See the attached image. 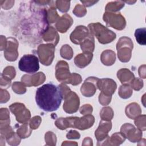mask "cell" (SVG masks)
Here are the masks:
<instances>
[{"label": "cell", "mask_w": 146, "mask_h": 146, "mask_svg": "<svg viewBox=\"0 0 146 146\" xmlns=\"http://www.w3.org/2000/svg\"><path fill=\"white\" fill-rule=\"evenodd\" d=\"M63 98L60 86L53 83H47L39 87L35 94V101L38 106L46 112L57 110Z\"/></svg>", "instance_id": "6da1fadb"}, {"label": "cell", "mask_w": 146, "mask_h": 146, "mask_svg": "<svg viewBox=\"0 0 146 146\" xmlns=\"http://www.w3.org/2000/svg\"><path fill=\"white\" fill-rule=\"evenodd\" d=\"M88 27L91 34L95 35L100 43H108L116 38L114 33L99 23H91L88 25Z\"/></svg>", "instance_id": "7a4b0ae2"}, {"label": "cell", "mask_w": 146, "mask_h": 146, "mask_svg": "<svg viewBox=\"0 0 146 146\" xmlns=\"http://www.w3.org/2000/svg\"><path fill=\"white\" fill-rule=\"evenodd\" d=\"M18 67L22 71L30 74L35 73L39 68L38 58L35 55H25L19 60Z\"/></svg>", "instance_id": "3957f363"}, {"label": "cell", "mask_w": 146, "mask_h": 146, "mask_svg": "<svg viewBox=\"0 0 146 146\" xmlns=\"http://www.w3.org/2000/svg\"><path fill=\"white\" fill-rule=\"evenodd\" d=\"M121 43L117 42L116 48L117 50L118 58L121 62H128L131 56V51L133 48V42L127 37H122L119 40Z\"/></svg>", "instance_id": "277c9868"}, {"label": "cell", "mask_w": 146, "mask_h": 146, "mask_svg": "<svg viewBox=\"0 0 146 146\" xmlns=\"http://www.w3.org/2000/svg\"><path fill=\"white\" fill-rule=\"evenodd\" d=\"M103 20L108 26L116 30H123L126 25L124 18L120 13H104Z\"/></svg>", "instance_id": "5b68a950"}, {"label": "cell", "mask_w": 146, "mask_h": 146, "mask_svg": "<svg viewBox=\"0 0 146 146\" xmlns=\"http://www.w3.org/2000/svg\"><path fill=\"white\" fill-rule=\"evenodd\" d=\"M121 133L131 142L138 141L142 136V132L140 130L135 128L133 125L128 123L121 127Z\"/></svg>", "instance_id": "8992f818"}, {"label": "cell", "mask_w": 146, "mask_h": 146, "mask_svg": "<svg viewBox=\"0 0 146 146\" xmlns=\"http://www.w3.org/2000/svg\"><path fill=\"white\" fill-rule=\"evenodd\" d=\"M99 79L95 77H89L86 79L81 87V92L84 96H92L96 90V86Z\"/></svg>", "instance_id": "52a82bcc"}, {"label": "cell", "mask_w": 146, "mask_h": 146, "mask_svg": "<svg viewBox=\"0 0 146 146\" xmlns=\"http://www.w3.org/2000/svg\"><path fill=\"white\" fill-rule=\"evenodd\" d=\"M71 75L67 63L66 62L60 61L58 62L56 66V76L58 80L60 82H66V76ZM70 78V77H69ZM63 82V83H64Z\"/></svg>", "instance_id": "ba28073f"}, {"label": "cell", "mask_w": 146, "mask_h": 146, "mask_svg": "<svg viewBox=\"0 0 146 146\" xmlns=\"http://www.w3.org/2000/svg\"><path fill=\"white\" fill-rule=\"evenodd\" d=\"M112 127L111 123L106 122L103 121H101L100 122L99 126L98 129L95 131V136L98 141H100L108 137V132L111 130Z\"/></svg>", "instance_id": "9c48e42d"}, {"label": "cell", "mask_w": 146, "mask_h": 146, "mask_svg": "<svg viewBox=\"0 0 146 146\" xmlns=\"http://www.w3.org/2000/svg\"><path fill=\"white\" fill-rule=\"evenodd\" d=\"M72 22L71 17L67 14H65L59 19V21L56 24V29L61 33H65L71 26Z\"/></svg>", "instance_id": "30bf717a"}, {"label": "cell", "mask_w": 146, "mask_h": 146, "mask_svg": "<svg viewBox=\"0 0 146 146\" xmlns=\"http://www.w3.org/2000/svg\"><path fill=\"white\" fill-rule=\"evenodd\" d=\"M117 75L122 84L131 83L135 78L133 73L127 69H121L119 70L117 72Z\"/></svg>", "instance_id": "8fae6325"}, {"label": "cell", "mask_w": 146, "mask_h": 146, "mask_svg": "<svg viewBox=\"0 0 146 146\" xmlns=\"http://www.w3.org/2000/svg\"><path fill=\"white\" fill-rule=\"evenodd\" d=\"M141 110L139 105L136 103H131L127 106L125 113L130 119H135L141 113Z\"/></svg>", "instance_id": "7c38bea8"}, {"label": "cell", "mask_w": 146, "mask_h": 146, "mask_svg": "<svg viewBox=\"0 0 146 146\" xmlns=\"http://www.w3.org/2000/svg\"><path fill=\"white\" fill-rule=\"evenodd\" d=\"M145 28H140L136 30L135 33V36L136 41L140 45H145L146 44V38H145Z\"/></svg>", "instance_id": "4fadbf2b"}, {"label": "cell", "mask_w": 146, "mask_h": 146, "mask_svg": "<svg viewBox=\"0 0 146 146\" xmlns=\"http://www.w3.org/2000/svg\"><path fill=\"white\" fill-rule=\"evenodd\" d=\"M124 3L122 1H115L110 2L107 4L106 10V11H116L117 10H120L123 7H124Z\"/></svg>", "instance_id": "5bb4252c"}, {"label": "cell", "mask_w": 146, "mask_h": 146, "mask_svg": "<svg viewBox=\"0 0 146 146\" xmlns=\"http://www.w3.org/2000/svg\"><path fill=\"white\" fill-rule=\"evenodd\" d=\"M121 90L124 91V92H119L120 96L123 99H127L131 97L132 94V90L131 87L128 84H124L120 87L119 88Z\"/></svg>", "instance_id": "9a60e30c"}, {"label": "cell", "mask_w": 146, "mask_h": 146, "mask_svg": "<svg viewBox=\"0 0 146 146\" xmlns=\"http://www.w3.org/2000/svg\"><path fill=\"white\" fill-rule=\"evenodd\" d=\"M135 125L138 128L142 131L145 130V115H143L139 117H136L135 120Z\"/></svg>", "instance_id": "2e32d148"}, {"label": "cell", "mask_w": 146, "mask_h": 146, "mask_svg": "<svg viewBox=\"0 0 146 146\" xmlns=\"http://www.w3.org/2000/svg\"><path fill=\"white\" fill-rule=\"evenodd\" d=\"M131 83L132 84V87L136 91L140 90L143 87V80L138 78H134Z\"/></svg>", "instance_id": "e0dca14e"}, {"label": "cell", "mask_w": 146, "mask_h": 146, "mask_svg": "<svg viewBox=\"0 0 146 146\" xmlns=\"http://www.w3.org/2000/svg\"><path fill=\"white\" fill-rule=\"evenodd\" d=\"M85 8L80 5H76L74 10V13L75 15L78 17H82L86 14Z\"/></svg>", "instance_id": "ac0fdd59"}, {"label": "cell", "mask_w": 146, "mask_h": 146, "mask_svg": "<svg viewBox=\"0 0 146 146\" xmlns=\"http://www.w3.org/2000/svg\"><path fill=\"white\" fill-rule=\"evenodd\" d=\"M67 137L68 139H79L80 135L75 131H70V132L67 134Z\"/></svg>", "instance_id": "d6986e66"}, {"label": "cell", "mask_w": 146, "mask_h": 146, "mask_svg": "<svg viewBox=\"0 0 146 146\" xmlns=\"http://www.w3.org/2000/svg\"><path fill=\"white\" fill-rule=\"evenodd\" d=\"M145 65L143 66V71H142V69H141V66L140 67V69L141 70V71H139V75L141 78H144L145 79Z\"/></svg>", "instance_id": "ffe728a7"}]
</instances>
